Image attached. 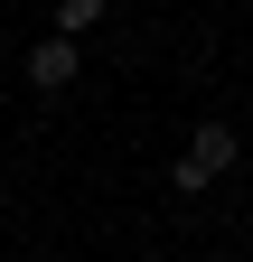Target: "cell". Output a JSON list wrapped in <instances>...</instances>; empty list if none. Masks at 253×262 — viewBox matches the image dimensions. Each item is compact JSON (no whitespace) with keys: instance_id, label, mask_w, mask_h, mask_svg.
Returning <instances> with one entry per match:
<instances>
[{"instance_id":"cell-1","label":"cell","mask_w":253,"mask_h":262,"mask_svg":"<svg viewBox=\"0 0 253 262\" xmlns=\"http://www.w3.org/2000/svg\"><path fill=\"white\" fill-rule=\"evenodd\" d=\"M235 159H244V141H235V131H225V122H197V131H187V150L169 159V178H178V196H197L206 178H225Z\"/></svg>"},{"instance_id":"cell-2","label":"cell","mask_w":253,"mask_h":262,"mask_svg":"<svg viewBox=\"0 0 253 262\" xmlns=\"http://www.w3.org/2000/svg\"><path fill=\"white\" fill-rule=\"evenodd\" d=\"M28 84H38V94L75 84V38H38V47H28Z\"/></svg>"},{"instance_id":"cell-3","label":"cell","mask_w":253,"mask_h":262,"mask_svg":"<svg viewBox=\"0 0 253 262\" xmlns=\"http://www.w3.org/2000/svg\"><path fill=\"white\" fill-rule=\"evenodd\" d=\"M113 0H56V38H75V28H94Z\"/></svg>"}]
</instances>
